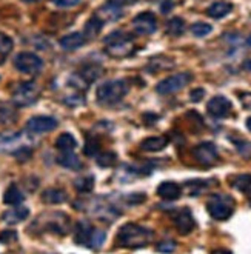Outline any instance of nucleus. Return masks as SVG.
I'll return each instance as SVG.
<instances>
[{
	"label": "nucleus",
	"instance_id": "obj_8",
	"mask_svg": "<svg viewBox=\"0 0 251 254\" xmlns=\"http://www.w3.org/2000/svg\"><path fill=\"white\" fill-rule=\"evenodd\" d=\"M193 156L200 163V165H205V167H211L219 160L217 148L211 142H202L197 146H194Z\"/></svg>",
	"mask_w": 251,
	"mask_h": 254
},
{
	"label": "nucleus",
	"instance_id": "obj_47",
	"mask_svg": "<svg viewBox=\"0 0 251 254\" xmlns=\"http://www.w3.org/2000/svg\"><path fill=\"white\" fill-rule=\"evenodd\" d=\"M26 3H36V2H40V0H23Z\"/></svg>",
	"mask_w": 251,
	"mask_h": 254
},
{
	"label": "nucleus",
	"instance_id": "obj_29",
	"mask_svg": "<svg viewBox=\"0 0 251 254\" xmlns=\"http://www.w3.org/2000/svg\"><path fill=\"white\" fill-rule=\"evenodd\" d=\"M74 187L80 192H90L94 188V177L93 176L80 177V179H77V181L74 182Z\"/></svg>",
	"mask_w": 251,
	"mask_h": 254
},
{
	"label": "nucleus",
	"instance_id": "obj_18",
	"mask_svg": "<svg viewBox=\"0 0 251 254\" xmlns=\"http://www.w3.org/2000/svg\"><path fill=\"white\" fill-rule=\"evenodd\" d=\"M168 145V139L165 136H156V137H148L142 142V149L148 153H159L162 149H165Z\"/></svg>",
	"mask_w": 251,
	"mask_h": 254
},
{
	"label": "nucleus",
	"instance_id": "obj_31",
	"mask_svg": "<svg viewBox=\"0 0 251 254\" xmlns=\"http://www.w3.org/2000/svg\"><path fill=\"white\" fill-rule=\"evenodd\" d=\"M233 187L239 191H248L251 188V176L250 174H242V176H238L234 179L233 182Z\"/></svg>",
	"mask_w": 251,
	"mask_h": 254
},
{
	"label": "nucleus",
	"instance_id": "obj_9",
	"mask_svg": "<svg viewBox=\"0 0 251 254\" xmlns=\"http://www.w3.org/2000/svg\"><path fill=\"white\" fill-rule=\"evenodd\" d=\"M132 28L137 34L150 36L157 29V19L153 12H140L132 20Z\"/></svg>",
	"mask_w": 251,
	"mask_h": 254
},
{
	"label": "nucleus",
	"instance_id": "obj_25",
	"mask_svg": "<svg viewBox=\"0 0 251 254\" xmlns=\"http://www.w3.org/2000/svg\"><path fill=\"white\" fill-rule=\"evenodd\" d=\"M102 26H103V22L99 19V17H93V19H90L86 22V25H85V37H86V40L88 39H94L99 33H100V29H102Z\"/></svg>",
	"mask_w": 251,
	"mask_h": 254
},
{
	"label": "nucleus",
	"instance_id": "obj_28",
	"mask_svg": "<svg viewBox=\"0 0 251 254\" xmlns=\"http://www.w3.org/2000/svg\"><path fill=\"white\" fill-rule=\"evenodd\" d=\"M213 31V26L210 23L205 22H197L194 25H191V34L194 37H205Z\"/></svg>",
	"mask_w": 251,
	"mask_h": 254
},
{
	"label": "nucleus",
	"instance_id": "obj_13",
	"mask_svg": "<svg viewBox=\"0 0 251 254\" xmlns=\"http://www.w3.org/2000/svg\"><path fill=\"white\" fill-rule=\"evenodd\" d=\"M124 16L122 6H117L111 2H107V5H103L97 9L96 17H99L102 22H116Z\"/></svg>",
	"mask_w": 251,
	"mask_h": 254
},
{
	"label": "nucleus",
	"instance_id": "obj_34",
	"mask_svg": "<svg viewBox=\"0 0 251 254\" xmlns=\"http://www.w3.org/2000/svg\"><path fill=\"white\" fill-rule=\"evenodd\" d=\"M117 162V157L114 153H103L97 157V163L100 167H113Z\"/></svg>",
	"mask_w": 251,
	"mask_h": 254
},
{
	"label": "nucleus",
	"instance_id": "obj_19",
	"mask_svg": "<svg viewBox=\"0 0 251 254\" xmlns=\"http://www.w3.org/2000/svg\"><path fill=\"white\" fill-rule=\"evenodd\" d=\"M57 163L68 170H80L82 168L80 159L72 151H62L61 156H57Z\"/></svg>",
	"mask_w": 251,
	"mask_h": 254
},
{
	"label": "nucleus",
	"instance_id": "obj_27",
	"mask_svg": "<svg viewBox=\"0 0 251 254\" xmlns=\"http://www.w3.org/2000/svg\"><path fill=\"white\" fill-rule=\"evenodd\" d=\"M16 121V110L9 107L8 103L0 105V124H12Z\"/></svg>",
	"mask_w": 251,
	"mask_h": 254
},
{
	"label": "nucleus",
	"instance_id": "obj_41",
	"mask_svg": "<svg viewBox=\"0 0 251 254\" xmlns=\"http://www.w3.org/2000/svg\"><path fill=\"white\" fill-rule=\"evenodd\" d=\"M16 239H17V234L9 230L0 234V242H3V244H11L12 241H16Z\"/></svg>",
	"mask_w": 251,
	"mask_h": 254
},
{
	"label": "nucleus",
	"instance_id": "obj_4",
	"mask_svg": "<svg viewBox=\"0 0 251 254\" xmlns=\"http://www.w3.org/2000/svg\"><path fill=\"white\" fill-rule=\"evenodd\" d=\"M208 213L216 220H227L233 214L234 210V199L228 194H213L208 203Z\"/></svg>",
	"mask_w": 251,
	"mask_h": 254
},
{
	"label": "nucleus",
	"instance_id": "obj_32",
	"mask_svg": "<svg viewBox=\"0 0 251 254\" xmlns=\"http://www.w3.org/2000/svg\"><path fill=\"white\" fill-rule=\"evenodd\" d=\"M82 76L88 80V82H93L96 79L100 77V74H102V68L100 66H96V65H90V66H86L80 71Z\"/></svg>",
	"mask_w": 251,
	"mask_h": 254
},
{
	"label": "nucleus",
	"instance_id": "obj_7",
	"mask_svg": "<svg viewBox=\"0 0 251 254\" xmlns=\"http://www.w3.org/2000/svg\"><path fill=\"white\" fill-rule=\"evenodd\" d=\"M14 66L17 68V71L23 72V74H37L42 66L43 62L39 56H36L34 53H20L14 59Z\"/></svg>",
	"mask_w": 251,
	"mask_h": 254
},
{
	"label": "nucleus",
	"instance_id": "obj_1",
	"mask_svg": "<svg viewBox=\"0 0 251 254\" xmlns=\"http://www.w3.org/2000/svg\"><path fill=\"white\" fill-rule=\"evenodd\" d=\"M153 239V231L143 228L136 223H125L117 234V242L126 248H142L146 247Z\"/></svg>",
	"mask_w": 251,
	"mask_h": 254
},
{
	"label": "nucleus",
	"instance_id": "obj_33",
	"mask_svg": "<svg viewBox=\"0 0 251 254\" xmlns=\"http://www.w3.org/2000/svg\"><path fill=\"white\" fill-rule=\"evenodd\" d=\"M12 47H14V43H12V39L3 33H0V54H9L12 51Z\"/></svg>",
	"mask_w": 251,
	"mask_h": 254
},
{
	"label": "nucleus",
	"instance_id": "obj_39",
	"mask_svg": "<svg viewBox=\"0 0 251 254\" xmlns=\"http://www.w3.org/2000/svg\"><path fill=\"white\" fill-rule=\"evenodd\" d=\"M99 148L100 145L94 140H88L86 145H85V154L86 156H96L99 153Z\"/></svg>",
	"mask_w": 251,
	"mask_h": 254
},
{
	"label": "nucleus",
	"instance_id": "obj_43",
	"mask_svg": "<svg viewBox=\"0 0 251 254\" xmlns=\"http://www.w3.org/2000/svg\"><path fill=\"white\" fill-rule=\"evenodd\" d=\"M65 103L69 107H76V105H82V103H85V99L80 96H72V97H66Z\"/></svg>",
	"mask_w": 251,
	"mask_h": 254
},
{
	"label": "nucleus",
	"instance_id": "obj_35",
	"mask_svg": "<svg viewBox=\"0 0 251 254\" xmlns=\"http://www.w3.org/2000/svg\"><path fill=\"white\" fill-rule=\"evenodd\" d=\"M203 184L202 181H191L187 184V188H188V192H189V196H199V194L202 192L203 190Z\"/></svg>",
	"mask_w": 251,
	"mask_h": 254
},
{
	"label": "nucleus",
	"instance_id": "obj_6",
	"mask_svg": "<svg viewBox=\"0 0 251 254\" xmlns=\"http://www.w3.org/2000/svg\"><path fill=\"white\" fill-rule=\"evenodd\" d=\"M193 76H191V72H179V74H174V76H170L167 79H164L162 82L157 83L156 86V91L162 96H168V94H173V93H177L181 91L182 88H185Z\"/></svg>",
	"mask_w": 251,
	"mask_h": 254
},
{
	"label": "nucleus",
	"instance_id": "obj_12",
	"mask_svg": "<svg viewBox=\"0 0 251 254\" xmlns=\"http://www.w3.org/2000/svg\"><path fill=\"white\" fill-rule=\"evenodd\" d=\"M23 146V136L20 132H2L0 134V151L2 153H14Z\"/></svg>",
	"mask_w": 251,
	"mask_h": 254
},
{
	"label": "nucleus",
	"instance_id": "obj_24",
	"mask_svg": "<svg viewBox=\"0 0 251 254\" xmlns=\"http://www.w3.org/2000/svg\"><path fill=\"white\" fill-rule=\"evenodd\" d=\"M23 199H25V196L16 185H11L3 194V202L6 205H20L23 202Z\"/></svg>",
	"mask_w": 251,
	"mask_h": 254
},
{
	"label": "nucleus",
	"instance_id": "obj_42",
	"mask_svg": "<svg viewBox=\"0 0 251 254\" xmlns=\"http://www.w3.org/2000/svg\"><path fill=\"white\" fill-rule=\"evenodd\" d=\"M203 96H205V89H202V88H196V89H193L191 91V94H189V99H191V102H200L202 99H203Z\"/></svg>",
	"mask_w": 251,
	"mask_h": 254
},
{
	"label": "nucleus",
	"instance_id": "obj_15",
	"mask_svg": "<svg viewBox=\"0 0 251 254\" xmlns=\"http://www.w3.org/2000/svg\"><path fill=\"white\" fill-rule=\"evenodd\" d=\"M86 43V37L82 33H71L61 39V47L65 51H76Z\"/></svg>",
	"mask_w": 251,
	"mask_h": 254
},
{
	"label": "nucleus",
	"instance_id": "obj_30",
	"mask_svg": "<svg viewBox=\"0 0 251 254\" xmlns=\"http://www.w3.org/2000/svg\"><path fill=\"white\" fill-rule=\"evenodd\" d=\"M68 83H69V86L76 88L77 91H85V89L90 86V82H88L82 74H72Z\"/></svg>",
	"mask_w": 251,
	"mask_h": 254
},
{
	"label": "nucleus",
	"instance_id": "obj_17",
	"mask_svg": "<svg viewBox=\"0 0 251 254\" xmlns=\"http://www.w3.org/2000/svg\"><path fill=\"white\" fill-rule=\"evenodd\" d=\"M93 233H94V228L90 225V223H88V222H79L77 223V230H76V242L79 245L90 247Z\"/></svg>",
	"mask_w": 251,
	"mask_h": 254
},
{
	"label": "nucleus",
	"instance_id": "obj_44",
	"mask_svg": "<svg viewBox=\"0 0 251 254\" xmlns=\"http://www.w3.org/2000/svg\"><path fill=\"white\" fill-rule=\"evenodd\" d=\"M241 102L242 105L247 108V110H251V93H245L241 96Z\"/></svg>",
	"mask_w": 251,
	"mask_h": 254
},
{
	"label": "nucleus",
	"instance_id": "obj_46",
	"mask_svg": "<svg viewBox=\"0 0 251 254\" xmlns=\"http://www.w3.org/2000/svg\"><path fill=\"white\" fill-rule=\"evenodd\" d=\"M247 128L251 131V117H250V119H247Z\"/></svg>",
	"mask_w": 251,
	"mask_h": 254
},
{
	"label": "nucleus",
	"instance_id": "obj_21",
	"mask_svg": "<svg viewBox=\"0 0 251 254\" xmlns=\"http://www.w3.org/2000/svg\"><path fill=\"white\" fill-rule=\"evenodd\" d=\"M233 5L228 2H216L206 9V16H210L211 19H222L231 12Z\"/></svg>",
	"mask_w": 251,
	"mask_h": 254
},
{
	"label": "nucleus",
	"instance_id": "obj_26",
	"mask_svg": "<svg viewBox=\"0 0 251 254\" xmlns=\"http://www.w3.org/2000/svg\"><path fill=\"white\" fill-rule=\"evenodd\" d=\"M185 31V22L181 17H173L171 20H168L167 23V34L170 36H182Z\"/></svg>",
	"mask_w": 251,
	"mask_h": 254
},
{
	"label": "nucleus",
	"instance_id": "obj_5",
	"mask_svg": "<svg viewBox=\"0 0 251 254\" xmlns=\"http://www.w3.org/2000/svg\"><path fill=\"white\" fill-rule=\"evenodd\" d=\"M40 88L34 82H22L12 93V102L16 107H28L39 99Z\"/></svg>",
	"mask_w": 251,
	"mask_h": 254
},
{
	"label": "nucleus",
	"instance_id": "obj_36",
	"mask_svg": "<svg viewBox=\"0 0 251 254\" xmlns=\"http://www.w3.org/2000/svg\"><path fill=\"white\" fill-rule=\"evenodd\" d=\"M31 154H33V151H31V149H29L28 146H20L19 149H17V151H14V156H16L17 157V160L19 162H26L29 157H31Z\"/></svg>",
	"mask_w": 251,
	"mask_h": 254
},
{
	"label": "nucleus",
	"instance_id": "obj_11",
	"mask_svg": "<svg viewBox=\"0 0 251 254\" xmlns=\"http://www.w3.org/2000/svg\"><path fill=\"white\" fill-rule=\"evenodd\" d=\"M231 108H233L231 102L225 96H216L208 102V105H206L208 113L216 119H224V117L230 116Z\"/></svg>",
	"mask_w": 251,
	"mask_h": 254
},
{
	"label": "nucleus",
	"instance_id": "obj_48",
	"mask_svg": "<svg viewBox=\"0 0 251 254\" xmlns=\"http://www.w3.org/2000/svg\"><path fill=\"white\" fill-rule=\"evenodd\" d=\"M247 45L251 48V34H250V37H248V40H247Z\"/></svg>",
	"mask_w": 251,
	"mask_h": 254
},
{
	"label": "nucleus",
	"instance_id": "obj_38",
	"mask_svg": "<svg viewBox=\"0 0 251 254\" xmlns=\"http://www.w3.org/2000/svg\"><path fill=\"white\" fill-rule=\"evenodd\" d=\"M145 194L143 192H132V194H128V196L125 197V200L131 205H136V203H142L145 202Z\"/></svg>",
	"mask_w": 251,
	"mask_h": 254
},
{
	"label": "nucleus",
	"instance_id": "obj_2",
	"mask_svg": "<svg viewBox=\"0 0 251 254\" xmlns=\"http://www.w3.org/2000/svg\"><path fill=\"white\" fill-rule=\"evenodd\" d=\"M103 43H105L107 53L111 57H117V59L129 56L132 50H134L131 36H128L124 31H113L111 34H108L103 39Z\"/></svg>",
	"mask_w": 251,
	"mask_h": 254
},
{
	"label": "nucleus",
	"instance_id": "obj_40",
	"mask_svg": "<svg viewBox=\"0 0 251 254\" xmlns=\"http://www.w3.org/2000/svg\"><path fill=\"white\" fill-rule=\"evenodd\" d=\"M51 2L56 6H61V8H71V6H76L80 3V0H51Z\"/></svg>",
	"mask_w": 251,
	"mask_h": 254
},
{
	"label": "nucleus",
	"instance_id": "obj_10",
	"mask_svg": "<svg viewBox=\"0 0 251 254\" xmlns=\"http://www.w3.org/2000/svg\"><path fill=\"white\" fill-rule=\"evenodd\" d=\"M57 128V121L50 116H34L26 122V129L31 134L50 132Z\"/></svg>",
	"mask_w": 251,
	"mask_h": 254
},
{
	"label": "nucleus",
	"instance_id": "obj_45",
	"mask_svg": "<svg viewBox=\"0 0 251 254\" xmlns=\"http://www.w3.org/2000/svg\"><path fill=\"white\" fill-rule=\"evenodd\" d=\"M108 2H111V3H114V5H117V6H126V5H131V3H134L136 0H108Z\"/></svg>",
	"mask_w": 251,
	"mask_h": 254
},
{
	"label": "nucleus",
	"instance_id": "obj_37",
	"mask_svg": "<svg viewBox=\"0 0 251 254\" xmlns=\"http://www.w3.org/2000/svg\"><path fill=\"white\" fill-rule=\"evenodd\" d=\"M156 250L160 253H173L176 250V242L174 241H164V242L157 244Z\"/></svg>",
	"mask_w": 251,
	"mask_h": 254
},
{
	"label": "nucleus",
	"instance_id": "obj_20",
	"mask_svg": "<svg viewBox=\"0 0 251 254\" xmlns=\"http://www.w3.org/2000/svg\"><path fill=\"white\" fill-rule=\"evenodd\" d=\"M28 216H29V210H28L26 206H16V208H12V210L6 211L2 216V219L6 223H11V225H14V223L23 222Z\"/></svg>",
	"mask_w": 251,
	"mask_h": 254
},
{
	"label": "nucleus",
	"instance_id": "obj_23",
	"mask_svg": "<svg viewBox=\"0 0 251 254\" xmlns=\"http://www.w3.org/2000/svg\"><path fill=\"white\" fill-rule=\"evenodd\" d=\"M76 146H77V142H76L74 136L69 132L61 134L56 140V148L61 149V151H74Z\"/></svg>",
	"mask_w": 251,
	"mask_h": 254
},
{
	"label": "nucleus",
	"instance_id": "obj_16",
	"mask_svg": "<svg viewBox=\"0 0 251 254\" xmlns=\"http://www.w3.org/2000/svg\"><path fill=\"white\" fill-rule=\"evenodd\" d=\"M157 194L165 200H176L181 197L182 188L177 185L176 182H164L160 184L157 188Z\"/></svg>",
	"mask_w": 251,
	"mask_h": 254
},
{
	"label": "nucleus",
	"instance_id": "obj_14",
	"mask_svg": "<svg viewBox=\"0 0 251 254\" xmlns=\"http://www.w3.org/2000/svg\"><path fill=\"white\" fill-rule=\"evenodd\" d=\"M174 225L182 234H188L189 231H193L194 228V219L193 214L189 213V210H182L179 214L174 217Z\"/></svg>",
	"mask_w": 251,
	"mask_h": 254
},
{
	"label": "nucleus",
	"instance_id": "obj_22",
	"mask_svg": "<svg viewBox=\"0 0 251 254\" xmlns=\"http://www.w3.org/2000/svg\"><path fill=\"white\" fill-rule=\"evenodd\" d=\"M42 200L45 203H51V205H57L66 200V192L61 188H50L45 190L42 194Z\"/></svg>",
	"mask_w": 251,
	"mask_h": 254
},
{
	"label": "nucleus",
	"instance_id": "obj_3",
	"mask_svg": "<svg viewBox=\"0 0 251 254\" xmlns=\"http://www.w3.org/2000/svg\"><path fill=\"white\" fill-rule=\"evenodd\" d=\"M128 93V83L125 80H108L97 88V100L105 105L117 103Z\"/></svg>",
	"mask_w": 251,
	"mask_h": 254
}]
</instances>
